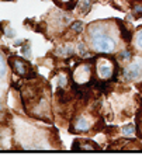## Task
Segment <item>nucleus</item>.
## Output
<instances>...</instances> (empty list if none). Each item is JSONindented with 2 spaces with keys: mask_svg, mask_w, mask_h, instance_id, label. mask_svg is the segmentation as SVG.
Instances as JSON below:
<instances>
[{
  "mask_svg": "<svg viewBox=\"0 0 142 160\" xmlns=\"http://www.w3.org/2000/svg\"><path fill=\"white\" fill-rule=\"evenodd\" d=\"M10 65L18 76H27L30 73V65L21 58H10Z\"/></svg>",
  "mask_w": 142,
  "mask_h": 160,
  "instance_id": "nucleus-6",
  "label": "nucleus"
},
{
  "mask_svg": "<svg viewBox=\"0 0 142 160\" xmlns=\"http://www.w3.org/2000/svg\"><path fill=\"white\" fill-rule=\"evenodd\" d=\"M72 31H75V32H82V31H83V22L82 21H76V22H73L72 24Z\"/></svg>",
  "mask_w": 142,
  "mask_h": 160,
  "instance_id": "nucleus-14",
  "label": "nucleus"
},
{
  "mask_svg": "<svg viewBox=\"0 0 142 160\" xmlns=\"http://www.w3.org/2000/svg\"><path fill=\"white\" fill-rule=\"evenodd\" d=\"M7 37H14V31L13 30H7V34H6Z\"/></svg>",
  "mask_w": 142,
  "mask_h": 160,
  "instance_id": "nucleus-19",
  "label": "nucleus"
},
{
  "mask_svg": "<svg viewBox=\"0 0 142 160\" xmlns=\"http://www.w3.org/2000/svg\"><path fill=\"white\" fill-rule=\"evenodd\" d=\"M115 61L107 55H100L94 58V73L96 78L100 82H110L114 78L115 69H117Z\"/></svg>",
  "mask_w": 142,
  "mask_h": 160,
  "instance_id": "nucleus-2",
  "label": "nucleus"
},
{
  "mask_svg": "<svg viewBox=\"0 0 142 160\" xmlns=\"http://www.w3.org/2000/svg\"><path fill=\"white\" fill-rule=\"evenodd\" d=\"M131 58H132V53H131V51H129V49L121 51V52L117 55V59H118V61H123V62L131 61Z\"/></svg>",
  "mask_w": 142,
  "mask_h": 160,
  "instance_id": "nucleus-9",
  "label": "nucleus"
},
{
  "mask_svg": "<svg viewBox=\"0 0 142 160\" xmlns=\"http://www.w3.org/2000/svg\"><path fill=\"white\" fill-rule=\"evenodd\" d=\"M80 8L83 10V14H87V11L90 10V0H82ZM82 10H80V11H82Z\"/></svg>",
  "mask_w": 142,
  "mask_h": 160,
  "instance_id": "nucleus-15",
  "label": "nucleus"
},
{
  "mask_svg": "<svg viewBox=\"0 0 142 160\" xmlns=\"http://www.w3.org/2000/svg\"><path fill=\"white\" fill-rule=\"evenodd\" d=\"M79 52L86 55V48H84V44H79Z\"/></svg>",
  "mask_w": 142,
  "mask_h": 160,
  "instance_id": "nucleus-18",
  "label": "nucleus"
},
{
  "mask_svg": "<svg viewBox=\"0 0 142 160\" xmlns=\"http://www.w3.org/2000/svg\"><path fill=\"white\" fill-rule=\"evenodd\" d=\"M66 84H68V78H66V75L61 73V75L58 76V86H59V88H63Z\"/></svg>",
  "mask_w": 142,
  "mask_h": 160,
  "instance_id": "nucleus-13",
  "label": "nucleus"
},
{
  "mask_svg": "<svg viewBox=\"0 0 142 160\" xmlns=\"http://www.w3.org/2000/svg\"><path fill=\"white\" fill-rule=\"evenodd\" d=\"M76 2L78 0H56L58 4H61L62 7H66V8H72L76 4Z\"/></svg>",
  "mask_w": 142,
  "mask_h": 160,
  "instance_id": "nucleus-12",
  "label": "nucleus"
},
{
  "mask_svg": "<svg viewBox=\"0 0 142 160\" xmlns=\"http://www.w3.org/2000/svg\"><path fill=\"white\" fill-rule=\"evenodd\" d=\"M138 129H139V133L142 135V111H141L139 117H138Z\"/></svg>",
  "mask_w": 142,
  "mask_h": 160,
  "instance_id": "nucleus-17",
  "label": "nucleus"
},
{
  "mask_svg": "<svg viewBox=\"0 0 142 160\" xmlns=\"http://www.w3.org/2000/svg\"><path fill=\"white\" fill-rule=\"evenodd\" d=\"M123 133L127 138H131V136L135 135V125L134 124H128L127 127L123 128Z\"/></svg>",
  "mask_w": 142,
  "mask_h": 160,
  "instance_id": "nucleus-10",
  "label": "nucleus"
},
{
  "mask_svg": "<svg viewBox=\"0 0 142 160\" xmlns=\"http://www.w3.org/2000/svg\"><path fill=\"white\" fill-rule=\"evenodd\" d=\"M76 145L79 146H75L76 150H86V152H93V150H100L97 146H96L94 142L87 141V139H82V141H76Z\"/></svg>",
  "mask_w": 142,
  "mask_h": 160,
  "instance_id": "nucleus-7",
  "label": "nucleus"
},
{
  "mask_svg": "<svg viewBox=\"0 0 142 160\" xmlns=\"http://www.w3.org/2000/svg\"><path fill=\"white\" fill-rule=\"evenodd\" d=\"M134 14H135V17H141L142 16V6H135Z\"/></svg>",
  "mask_w": 142,
  "mask_h": 160,
  "instance_id": "nucleus-16",
  "label": "nucleus"
},
{
  "mask_svg": "<svg viewBox=\"0 0 142 160\" xmlns=\"http://www.w3.org/2000/svg\"><path fill=\"white\" fill-rule=\"evenodd\" d=\"M7 73V65H6V61L3 58V55L0 53V79H3Z\"/></svg>",
  "mask_w": 142,
  "mask_h": 160,
  "instance_id": "nucleus-11",
  "label": "nucleus"
},
{
  "mask_svg": "<svg viewBox=\"0 0 142 160\" xmlns=\"http://www.w3.org/2000/svg\"><path fill=\"white\" fill-rule=\"evenodd\" d=\"M93 78V63L92 62H82L76 65L72 72L73 83L78 86H86L92 82Z\"/></svg>",
  "mask_w": 142,
  "mask_h": 160,
  "instance_id": "nucleus-3",
  "label": "nucleus"
},
{
  "mask_svg": "<svg viewBox=\"0 0 142 160\" xmlns=\"http://www.w3.org/2000/svg\"><path fill=\"white\" fill-rule=\"evenodd\" d=\"M142 76V58L135 59L132 63H129L128 66L124 68L123 72V78L127 82H132V80H137L138 78Z\"/></svg>",
  "mask_w": 142,
  "mask_h": 160,
  "instance_id": "nucleus-4",
  "label": "nucleus"
},
{
  "mask_svg": "<svg viewBox=\"0 0 142 160\" xmlns=\"http://www.w3.org/2000/svg\"><path fill=\"white\" fill-rule=\"evenodd\" d=\"M111 25L97 22L89 28V39L92 48L99 53H113L117 49V41L113 35Z\"/></svg>",
  "mask_w": 142,
  "mask_h": 160,
  "instance_id": "nucleus-1",
  "label": "nucleus"
},
{
  "mask_svg": "<svg viewBox=\"0 0 142 160\" xmlns=\"http://www.w3.org/2000/svg\"><path fill=\"white\" fill-rule=\"evenodd\" d=\"M0 108H2V102H0Z\"/></svg>",
  "mask_w": 142,
  "mask_h": 160,
  "instance_id": "nucleus-20",
  "label": "nucleus"
},
{
  "mask_svg": "<svg viewBox=\"0 0 142 160\" xmlns=\"http://www.w3.org/2000/svg\"><path fill=\"white\" fill-rule=\"evenodd\" d=\"M93 125H94L93 117L89 114H82L73 121L72 131H75V132H89L93 128Z\"/></svg>",
  "mask_w": 142,
  "mask_h": 160,
  "instance_id": "nucleus-5",
  "label": "nucleus"
},
{
  "mask_svg": "<svg viewBox=\"0 0 142 160\" xmlns=\"http://www.w3.org/2000/svg\"><path fill=\"white\" fill-rule=\"evenodd\" d=\"M132 44H134L135 49L142 53V28H139V30L135 32L134 39H132Z\"/></svg>",
  "mask_w": 142,
  "mask_h": 160,
  "instance_id": "nucleus-8",
  "label": "nucleus"
}]
</instances>
